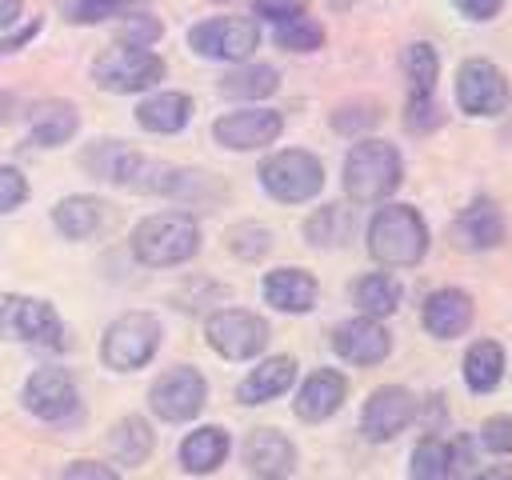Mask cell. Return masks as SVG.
I'll return each mask as SVG.
<instances>
[{
	"mask_svg": "<svg viewBox=\"0 0 512 480\" xmlns=\"http://www.w3.org/2000/svg\"><path fill=\"white\" fill-rule=\"evenodd\" d=\"M368 252L388 268H408L428 252V224L412 204H384L368 220Z\"/></svg>",
	"mask_w": 512,
	"mask_h": 480,
	"instance_id": "1",
	"label": "cell"
},
{
	"mask_svg": "<svg viewBox=\"0 0 512 480\" xmlns=\"http://www.w3.org/2000/svg\"><path fill=\"white\" fill-rule=\"evenodd\" d=\"M200 248V224L184 212H156L144 216L132 232V256L148 268H176L192 260Z\"/></svg>",
	"mask_w": 512,
	"mask_h": 480,
	"instance_id": "2",
	"label": "cell"
},
{
	"mask_svg": "<svg viewBox=\"0 0 512 480\" xmlns=\"http://www.w3.org/2000/svg\"><path fill=\"white\" fill-rule=\"evenodd\" d=\"M404 168L388 140H360L344 160V192L356 204H376L396 192Z\"/></svg>",
	"mask_w": 512,
	"mask_h": 480,
	"instance_id": "3",
	"label": "cell"
},
{
	"mask_svg": "<svg viewBox=\"0 0 512 480\" xmlns=\"http://www.w3.org/2000/svg\"><path fill=\"white\" fill-rule=\"evenodd\" d=\"M160 348V320L152 312H124L108 324L100 340V360L112 372H136L144 368Z\"/></svg>",
	"mask_w": 512,
	"mask_h": 480,
	"instance_id": "4",
	"label": "cell"
},
{
	"mask_svg": "<svg viewBox=\"0 0 512 480\" xmlns=\"http://www.w3.org/2000/svg\"><path fill=\"white\" fill-rule=\"evenodd\" d=\"M260 184L272 200L300 204L324 188V164L304 148H288V152H276L260 164Z\"/></svg>",
	"mask_w": 512,
	"mask_h": 480,
	"instance_id": "5",
	"label": "cell"
},
{
	"mask_svg": "<svg viewBox=\"0 0 512 480\" xmlns=\"http://www.w3.org/2000/svg\"><path fill=\"white\" fill-rule=\"evenodd\" d=\"M92 80L108 92H144V88H156L164 80V60L148 48L116 44V48L96 56Z\"/></svg>",
	"mask_w": 512,
	"mask_h": 480,
	"instance_id": "6",
	"label": "cell"
},
{
	"mask_svg": "<svg viewBox=\"0 0 512 480\" xmlns=\"http://www.w3.org/2000/svg\"><path fill=\"white\" fill-rule=\"evenodd\" d=\"M84 168L108 184H132L144 192H156L164 180V168H156L152 160H144L136 148H128L120 140H100V144L84 148Z\"/></svg>",
	"mask_w": 512,
	"mask_h": 480,
	"instance_id": "7",
	"label": "cell"
},
{
	"mask_svg": "<svg viewBox=\"0 0 512 480\" xmlns=\"http://www.w3.org/2000/svg\"><path fill=\"white\" fill-rule=\"evenodd\" d=\"M204 340L224 360H252L268 344V324L248 308H220L204 320Z\"/></svg>",
	"mask_w": 512,
	"mask_h": 480,
	"instance_id": "8",
	"label": "cell"
},
{
	"mask_svg": "<svg viewBox=\"0 0 512 480\" xmlns=\"http://www.w3.org/2000/svg\"><path fill=\"white\" fill-rule=\"evenodd\" d=\"M260 44V28L248 16H212L192 24L188 32V48L208 56V60H248Z\"/></svg>",
	"mask_w": 512,
	"mask_h": 480,
	"instance_id": "9",
	"label": "cell"
},
{
	"mask_svg": "<svg viewBox=\"0 0 512 480\" xmlns=\"http://www.w3.org/2000/svg\"><path fill=\"white\" fill-rule=\"evenodd\" d=\"M204 400H208V384H204V376H200L192 364L168 368V372L148 388L152 412H156L160 420H168V424L192 420V416L204 408Z\"/></svg>",
	"mask_w": 512,
	"mask_h": 480,
	"instance_id": "10",
	"label": "cell"
},
{
	"mask_svg": "<svg viewBox=\"0 0 512 480\" xmlns=\"http://www.w3.org/2000/svg\"><path fill=\"white\" fill-rule=\"evenodd\" d=\"M456 104L468 116H496L508 108V80L492 60H464L456 72Z\"/></svg>",
	"mask_w": 512,
	"mask_h": 480,
	"instance_id": "11",
	"label": "cell"
},
{
	"mask_svg": "<svg viewBox=\"0 0 512 480\" xmlns=\"http://www.w3.org/2000/svg\"><path fill=\"white\" fill-rule=\"evenodd\" d=\"M0 340H40L60 344V320L44 300L0 292Z\"/></svg>",
	"mask_w": 512,
	"mask_h": 480,
	"instance_id": "12",
	"label": "cell"
},
{
	"mask_svg": "<svg viewBox=\"0 0 512 480\" xmlns=\"http://www.w3.org/2000/svg\"><path fill=\"white\" fill-rule=\"evenodd\" d=\"M416 420V396L400 384H384L376 388L368 400H364V412H360V432L372 440V444H384L392 436H400L408 424Z\"/></svg>",
	"mask_w": 512,
	"mask_h": 480,
	"instance_id": "13",
	"label": "cell"
},
{
	"mask_svg": "<svg viewBox=\"0 0 512 480\" xmlns=\"http://www.w3.org/2000/svg\"><path fill=\"white\" fill-rule=\"evenodd\" d=\"M284 132V120L280 112L272 108H240V112H228L212 124V136L216 144L232 148V152H252V148H264L272 144L276 136Z\"/></svg>",
	"mask_w": 512,
	"mask_h": 480,
	"instance_id": "14",
	"label": "cell"
},
{
	"mask_svg": "<svg viewBox=\"0 0 512 480\" xmlns=\"http://www.w3.org/2000/svg\"><path fill=\"white\" fill-rule=\"evenodd\" d=\"M24 408L40 420H64L76 408V380L60 364H44L24 384Z\"/></svg>",
	"mask_w": 512,
	"mask_h": 480,
	"instance_id": "15",
	"label": "cell"
},
{
	"mask_svg": "<svg viewBox=\"0 0 512 480\" xmlns=\"http://www.w3.org/2000/svg\"><path fill=\"white\" fill-rule=\"evenodd\" d=\"M332 348L348 360V364H380L392 348V336L388 328L376 320V316H356V320H344L336 332H332Z\"/></svg>",
	"mask_w": 512,
	"mask_h": 480,
	"instance_id": "16",
	"label": "cell"
},
{
	"mask_svg": "<svg viewBox=\"0 0 512 480\" xmlns=\"http://www.w3.org/2000/svg\"><path fill=\"white\" fill-rule=\"evenodd\" d=\"M244 464L260 480H288L296 468V448L280 428H252L244 440Z\"/></svg>",
	"mask_w": 512,
	"mask_h": 480,
	"instance_id": "17",
	"label": "cell"
},
{
	"mask_svg": "<svg viewBox=\"0 0 512 480\" xmlns=\"http://www.w3.org/2000/svg\"><path fill=\"white\" fill-rule=\"evenodd\" d=\"M344 396H348L344 372H336V368H316V372H308L304 384L296 388V416L308 420V424L328 420V416L344 404Z\"/></svg>",
	"mask_w": 512,
	"mask_h": 480,
	"instance_id": "18",
	"label": "cell"
},
{
	"mask_svg": "<svg viewBox=\"0 0 512 480\" xmlns=\"http://www.w3.org/2000/svg\"><path fill=\"white\" fill-rule=\"evenodd\" d=\"M420 316H424V328L436 340H456L472 324V296L464 288H436L424 300V312Z\"/></svg>",
	"mask_w": 512,
	"mask_h": 480,
	"instance_id": "19",
	"label": "cell"
},
{
	"mask_svg": "<svg viewBox=\"0 0 512 480\" xmlns=\"http://www.w3.org/2000/svg\"><path fill=\"white\" fill-rule=\"evenodd\" d=\"M292 384H296V360L292 356H268L240 380L236 396H240V404H268V400L284 396Z\"/></svg>",
	"mask_w": 512,
	"mask_h": 480,
	"instance_id": "20",
	"label": "cell"
},
{
	"mask_svg": "<svg viewBox=\"0 0 512 480\" xmlns=\"http://www.w3.org/2000/svg\"><path fill=\"white\" fill-rule=\"evenodd\" d=\"M260 288L276 312H308L316 304V276L304 268H272Z\"/></svg>",
	"mask_w": 512,
	"mask_h": 480,
	"instance_id": "21",
	"label": "cell"
},
{
	"mask_svg": "<svg viewBox=\"0 0 512 480\" xmlns=\"http://www.w3.org/2000/svg\"><path fill=\"white\" fill-rule=\"evenodd\" d=\"M456 240L472 252H484V248H496L504 240V216L492 200H472L460 216H456Z\"/></svg>",
	"mask_w": 512,
	"mask_h": 480,
	"instance_id": "22",
	"label": "cell"
},
{
	"mask_svg": "<svg viewBox=\"0 0 512 480\" xmlns=\"http://www.w3.org/2000/svg\"><path fill=\"white\" fill-rule=\"evenodd\" d=\"M80 116L68 100H40L28 108V136L44 148H56V144H68L72 132H76Z\"/></svg>",
	"mask_w": 512,
	"mask_h": 480,
	"instance_id": "23",
	"label": "cell"
},
{
	"mask_svg": "<svg viewBox=\"0 0 512 480\" xmlns=\"http://www.w3.org/2000/svg\"><path fill=\"white\" fill-rule=\"evenodd\" d=\"M188 116H192V100H188V92H156V96H144V100L136 104V120H140V128L160 132V136L180 132V128L188 124Z\"/></svg>",
	"mask_w": 512,
	"mask_h": 480,
	"instance_id": "24",
	"label": "cell"
},
{
	"mask_svg": "<svg viewBox=\"0 0 512 480\" xmlns=\"http://www.w3.org/2000/svg\"><path fill=\"white\" fill-rule=\"evenodd\" d=\"M104 220H108V208H104L96 196H68V200H60V204L52 208V224H56V232L68 236V240H88V236H96V232L104 228Z\"/></svg>",
	"mask_w": 512,
	"mask_h": 480,
	"instance_id": "25",
	"label": "cell"
},
{
	"mask_svg": "<svg viewBox=\"0 0 512 480\" xmlns=\"http://www.w3.org/2000/svg\"><path fill=\"white\" fill-rule=\"evenodd\" d=\"M228 432L224 428H196V432H188L184 436V444H180V464H184V472H192V476H208V472H216L224 460H228Z\"/></svg>",
	"mask_w": 512,
	"mask_h": 480,
	"instance_id": "26",
	"label": "cell"
},
{
	"mask_svg": "<svg viewBox=\"0 0 512 480\" xmlns=\"http://www.w3.org/2000/svg\"><path fill=\"white\" fill-rule=\"evenodd\" d=\"M108 452H112V460L124 464V468L144 464V460L152 456V428H148V420H144V416H124V420L108 432Z\"/></svg>",
	"mask_w": 512,
	"mask_h": 480,
	"instance_id": "27",
	"label": "cell"
},
{
	"mask_svg": "<svg viewBox=\"0 0 512 480\" xmlns=\"http://www.w3.org/2000/svg\"><path fill=\"white\" fill-rule=\"evenodd\" d=\"M504 376V348L496 340H476L464 352V380L472 392H492Z\"/></svg>",
	"mask_w": 512,
	"mask_h": 480,
	"instance_id": "28",
	"label": "cell"
},
{
	"mask_svg": "<svg viewBox=\"0 0 512 480\" xmlns=\"http://www.w3.org/2000/svg\"><path fill=\"white\" fill-rule=\"evenodd\" d=\"M352 300H356V308L364 312V316H392L396 312V304H400V284L388 276V272H368V276H360L356 284H352Z\"/></svg>",
	"mask_w": 512,
	"mask_h": 480,
	"instance_id": "29",
	"label": "cell"
},
{
	"mask_svg": "<svg viewBox=\"0 0 512 480\" xmlns=\"http://www.w3.org/2000/svg\"><path fill=\"white\" fill-rule=\"evenodd\" d=\"M276 84H280L276 68H268V64H240V68H232L220 80V92L232 96V100H260V96H272Z\"/></svg>",
	"mask_w": 512,
	"mask_h": 480,
	"instance_id": "30",
	"label": "cell"
},
{
	"mask_svg": "<svg viewBox=\"0 0 512 480\" xmlns=\"http://www.w3.org/2000/svg\"><path fill=\"white\" fill-rule=\"evenodd\" d=\"M160 196H172V200H200V204H216L220 192H224V180L208 176V172H172L164 168V180L156 188Z\"/></svg>",
	"mask_w": 512,
	"mask_h": 480,
	"instance_id": "31",
	"label": "cell"
},
{
	"mask_svg": "<svg viewBox=\"0 0 512 480\" xmlns=\"http://www.w3.org/2000/svg\"><path fill=\"white\" fill-rule=\"evenodd\" d=\"M304 236L316 244V248H336L352 236V212L344 204H324L320 212L308 216L304 224Z\"/></svg>",
	"mask_w": 512,
	"mask_h": 480,
	"instance_id": "32",
	"label": "cell"
},
{
	"mask_svg": "<svg viewBox=\"0 0 512 480\" xmlns=\"http://www.w3.org/2000/svg\"><path fill=\"white\" fill-rule=\"evenodd\" d=\"M400 64H404V76H408V88L412 92H432V84L440 76V60H436V48L432 44H424V40L408 44L404 56H400Z\"/></svg>",
	"mask_w": 512,
	"mask_h": 480,
	"instance_id": "33",
	"label": "cell"
},
{
	"mask_svg": "<svg viewBox=\"0 0 512 480\" xmlns=\"http://www.w3.org/2000/svg\"><path fill=\"white\" fill-rule=\"evenodd\" d=\"M408 472H412V480H444L448 476V444L436 440V436H424L412 448Z\"/></svg>",
	"mask_w": 512,
	"mask_h": 480,
	"instance_id": "34",
	"label": "cell"
},
{
	"mask_svg": "<svg viewBox=\"0 0 512 480\" xmlns=\"http://www.w3.org/2000/svg\"><path fill=\"white\" fill-rule=\"evenodd\" d=\"M276 44L288 48V52H312L324 44V32L316 20H304V16H292V20H280L276 24Z\"/></svg>",
	"mask_w": 512,
	"mask_h": 480,
	"instance_id": "35",
	"label": "cell"
},
{
	"mask_svg": "<svg viewBox=\"0 0 512 480\" xmlns=\"http://www.w3.org/2000/svg\"><path fill=\"white\" fill-rule=\"evenodd\" d=\"M132 8H136V0H68L64 4V16L76 20V24H100V20L124 16Z\"/></svg>",
	"mask_w": 512,
	"mask_h": 480,
	"instance_id": "36",
	"label": "cell"
},
{
	"mask_svg": "<svg viewBox=\"0 0 512 480\" xmlns=\"http://www.w3.org/2000/svg\"><path fill=\"white\" fill-rule=\"evenodd\" d=\"M228 248H232L240 260H256V256L268 252V232L256 228V224H240V228L228 232Z\"/></svg>",
	"mask_w": 512,
	"mask_h": 480,
	"instance_id": "37",
	"label": "cell"
},
{
	"mask_svg": "<svg viewBox=\"0 0 512 480\" xmlns=\"http://www.w3.org/2000/svg\"><path fill=\"white\" fill-rule=\"evenodd\" d=\"M156 40H160V20H156V16L136 12V16H128V20L120 24V44L148 48V44H156Z\"/></svg>",
	"mask_w": 512,
	"mask_h": 480,
	"instance_id": "38",
	"label": "cell"
},
{
	"mask_svg": "<svg viewBox=\"0 0 512 480\" xmlns=\"http://www.w3.org/2000/svg\"><path fill=\"white\" fill-rule=\"evenodd\" d=\"M448 476H456V480L476 476V440L472 436H456L448 444Z\"/></svg>",
	"mask_w": 512,
	"mask_h": 480,
	"instance_id": "39",
	"label": "cell"
},
{
	"mask_svg": "<svg viewBox=\"0 0 512 480\" xmlns=\"http://www.w3.org/2000/svg\"><path fill=\"white\" fill-rule=\"evenodd\" d=\"M24 200H28V180L16 168L0 164V212H16Z\"/></svg>",
	"mask_w": 512,
	"mask_h": 480,
	"instance_id": "40",
	"label": "cell"
},
{
	"mask_svg": "<svg viewBox=\"0 0 512 480\" xmlns=\"http://www.w3.org/2000/svg\"><path fill=\"white\" fill-rule=\"evenodd\" d=\"M480 440H484L488 452L508 456V452H512V416H492V420L480 428Z\"/></svg>",
	"mask_w": 512,
	"mask_h": 480,
	"instance_id": "41",
	"label": "cell"
},
{
	"mask_svg": "<svg viewBox=\"0 0 512 480\" xmlns=\"http://www.w3.org/2000/svg\"><path fill=\"white\" fill-rule=\"evenodd\" d=\"M408 128H412V132H432V128H436L432 92H412V96H408Z\"/></svg>",
	"mask_w": 512,
	"mask_h": 480,
	"instance_id": "42",
	"label": "cell"
},
{
	"mask_svg": "<svg viewBox=\"0 0 512 480\" xmlns=\"http://www.w3.org/2000/svg\"><path fill=\"white\" fill-rule=\"evenodd\" d=\"M252 8H256V16H264V20H292V16H304V8H308V0H252Z\"/></svg>",
	"mask_w": 512,
	"mask_h": 480,
	"instance_id": "43",
	"label": "cell"
},
{
	"mask_svg": "<svg viewBox=\"0 0 512 480\" xmlns=\"http://www.w3.org/2000/svg\"><path fill=\"white\" fill-rule=\"evenodd\" d=\"M332 124H336V132H344V136L364 132V128L376 124V108H340V112L332 116Z\"/></svg>",
	"mask_w": 512,
	"mask_h": 480,
	"instance_id": "44",
	"label": "cell"
},
{
	"mask_svg": "<svg viewBox=\"0 0 512 480\" xmlns=\"http://www.w3.org/2000/svg\"><path fill=\"white\" fill-rule=\"evenodd\" d=\"M64 480H120V476L100 460H72L64 468Z\"/></svg>",
	"mask_w": 512,
	"mask_h": 480,
	"instance_id": "45",
	"label": "cell"
},
{
	"mask_svg": "<svg viewBox=\"0 0 512 480\" xmlns=\"http://www.w3.org/2000/svg\"><path fill=\"white\" fill-rule=\"evenodd\" d=\"M456 8H460L468 20H492V16L504 8V0H456Z\"/></svg>",
	"mask_w": 512,
	"mask_h": 480,
	"instance_id": "46",
	"label": "cell"
},
{
	"mask_svg": "<svg viewBox=\"0 0 512 480\" xmlns=\"http://www.w3.org/2000/svg\"><path fill=\"white\" fill-rule=\"evenodd\" d=\"M472 480H512V468H508V464H492V468L476 472Z\"/></svg>",
	"mask_w": 512,
	"mask_h": 480,
	"instance_id": "47",
	"label": "cell"
},
{
	"mask_svg": "<svg viewBox=\"0 0 512 480\" xmlns=\"http://www.w3.org/2000/svg\"><path fill=\"white\" fill-rule=\"evenodd\" d=\"M20 16V0H0V28H8Z\"/></svg>",
	"mask_w": 512,
	"mask_h": 480,
	"instance_id": "48",
	"label": "cell"
}]
</instances>
